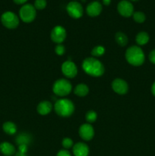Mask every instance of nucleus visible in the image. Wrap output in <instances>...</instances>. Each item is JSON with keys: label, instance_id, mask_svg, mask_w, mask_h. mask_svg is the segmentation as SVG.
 <instances>
[{"label": "nucleus", "instance_id": "nucleus-1", "mask_svg": "<svg viewBox=\"0 0 155 156\" xmlns=\"http://www.w3.org/2000/svg\"><path fill=\"white\" fill-rule=\"evenodd\" d=\"M82 69L88 75L94 77L101 76L104 73V67L100 60L95 57H88L83 61Z\"/></svg>", "mask_w": 155, "mask_h": 156}, {"label": "nucleus", "instance_id": "nucleus-2", "mask_svg": "<svg viewBox=\"0 0 155 156\" xmlns=\"http://www.w3.org/2000/svg\"><path fill=\"white\" fill-rule=\"evenodd\" d=\"M126 59L131 65L139 66L144 63L145 56L142 49L138 46H132L126 50Z\"/></svg>", "mask_w": 155, "mask_h": 156}, {"label": "nucleus", "instance_id": "nucleus-3", "mask_svg": "<svg viewBox=\"0 0 155 156\" xmlns=\"http://www.w3.org/2000/svg\"><path fill=\"white\" fill-rule=\"evenodd\" d=\"M54 109L59 116L67 117L71 116L74 113V105L69 99L62 98L59 99L55 103Z\"/></svg>", "mask_w": 155, "mask_h": 156}, {"label": "nucleus", "instance_id": "nucleus-4", "mask_svg": "<svg viewBox=\"0 0 155 156\" xmlns=\"http://www.w3.org/2000/svg\"><path fill=\"white\" fill-rule=\"evenodd\" d=\"M71 88L72 86L69 81L65 79H60L56 81L53 84V91L57 96L64 97L71 92Z\"/></svg>", "mask_w": 155, "mask_h": 156}, {"label": "nucleus", "instance_id": "nucleus-5", "mask_svg": "<svg viewBox=\"0 0 155 156\" xmlns=\"http://www.w3.org/2000/svg\"><path fill=\"white\" fill-rule=\"evenodd\" d=\"M36 10L31 4H24L19 10V17L25 23H30L35 19Z\"/></svg>", "mask_w": 155, "mask_h": 156}, {"label": "nucleus", "instance_id": "nucleus-6", "mask_svg": "<svg viewBox=\"0 0 155 156\" xmlns=\"http://www.w3.org/2000/svg\"><path fill=\"white\" fill-rule=\"evenodd\" d=\"M2 24L9 29H15L19 24V18L14 12H5L1 16Z\"/></svg>", "mask_w": 155, "mask_h": 156}, {"label": "nucleus", "instance_id": "nucleus-7", "mask_svg": "<svg viewBox=\"0 0 155 156\" xmlns=\"http://www.w3.org/2000/svg\"><path fill=\"white\" fill-rule=\"evenodd\" d=\"M66 12L70 17L74 19H78L83 15V6L78 1H71L67 5Z\"/></svg>", "mask_w": 155, "mask_h": 156}, {"label": "nucleus", "instance_id": "nucleus-8", "mask_svg": "<svg viewBox=\"0 0 155 156\" xmlns=\"http://www.w3.org/2000/svg\"><path fill=\"white\" fill-rule=\"evenodd\" d=\"M117 11L122 17L129 18L134 13V6L129 0H122L117 5Z\"/></svg>", "mask_w": 155, "mask_h": 156}, {"label": "nucleus", "instance_id": "nucleus-9", "mask_svg": "<svg viewBox=\"0 0 155 156\" xmlns=\"http://www.w3.org/2000/svg\"><path fill=\"white\" fill-rule=\"evenodd\" d=\"M50 37L53 42L58 44H61L66 38V30L62 26H56L52 30Z\"/></svg>", "mask_w": 155, "mask_h": 156}, {"label": "nucleus", "instance_id": "nucleus-10", "mask_svg": "<svg viewBox=\"0 0 155 156\" xmlns=\"http://www.w3.org/2000/svg\"><path fill=\"white\" fill-rule=\"evenodd\" d=\"M62 72L64 76L69 79H72L76 76L78 69L75 64L72 61H65L62 65Z\"/></svg>", "mask_w": 155, "mask_h": 156}, {"label": "nucleus", "instance_id": "nucleus-11", "mask_svg": "<svg viewBox=\"0 0 155 156\" xmlns=\"http://www.w3.org/2000/svg\"><path fill=\"white\" fill-rule=\"evenodd\" d=\"M79 135L82 140L90 141L94 136V130L93 126L90 123L82 124L79 128Z\"/></svg>", "mask_w": 155, "mask_h": 156}, {"label": "nucleus", "instance_id": "nucleus-12", "mask_svg": "<svg viewBox=\"0 0 155 156\" xmlns=\"http://www.w3.org/2000/svg\"><path fill=\"white\" fill-rule=\"evenodd\" d=\"M112 88L115 93L119 94H125L129 90L127 82L122 79H115L112 82Z\"/></svg>", "mask_w": 155, "mask_h": 156}, {"label": "nucleus", "instance_id": "nucleus-13", "mask_svg": "<svg viewBox=\"0 0 155 156\" xmlns=\"http://www.w3.org/2000/svg\"><path fill=\"white\" fill-rule=\"evenodd\" d=\"M103 6L102 4L98 1H93L88 5L86 8V12L89 16L97 17L100 15Z\"/></svg>", "mask_w": 155, "mask_h": 156}, {"label": "nucleus", "instance_id": "nucleus-14", "mask_svg": "<svg viewBox=\"0 0 155 156\" xmlns=\"http://www.w3.org/2000/svg\"><path fill=\"white\" fill-rule=\"evenodd\" d=\"M73 153L74 156H88L89 148L85 143H78L73 146Z\"/></svg>", "mask_w": 155, "mask_h": 156}, {"label": "nucleus", "instance_id": "nucleus-15", "mask_svg": "<svg viewBox=\"0 0 155 156\" xmlns=\"http://www.w3.org/2000/svg\"><path fill=\"white\" fill-rule=\"evenodd\" d=\"M52 109H53V105L51 104V102L47 101H41L36 108L37 112L40 115H47L51 112Z\"/></svg>", "mask_w": 155, "mask_h": 156}, {"label": "nucleus", "instance_id": "nucleus-16", "mask_svg": "<svg viewBox=\"0 0 155 156\" xmlns=\"http://www.w3.org/2000/svg\"><path fill=\"white\" fill-rule=\"evenodd\" d=\"M0 152L5 156H11L15 154V148L8 142H3L0 144Z\"/></svg>", "mask_w": 155, "mask_h": 156}, {"label": "nucleus", "instance_id": "nucleus-17", "mask_svg": "<svg viewBox=\"0 0 155 156\" xmlns=\"http://www.w3.org/2000/svg\"><path fill=\"white\" fill-rule=\"evenodd\" d=\"M74 92L76 95L79 96V97H84L89 92V88H88V85L85 84H79L75 87Z\"/></svg>", "mask_w": 155, "mask_h": 156}, {"label": "nucleus", "instance_id": "nucleus-18", "mask_svg": "<svg viewBox=\"0 0 155 156\" xmlns=\"http://www.w3.org/2000/svg\"><path fill=\"white\" fill-rule=\"evenodd\" d=\"M30 141H31L30 136L27 133H23L18 135L16 138V143L18 146H21V145L28 146L30 143Z\"/></svg>", "mask_w": 155, "mask_h": 156}, {"label": "nucleus", "instance_id": "nucleus-19", "mask_svg": "<svg viewBox=\"0 0 155 156\" xmlns=\"http://www.w3.org/2000/svg\"><path fill=\"white\" fill-rule=\"evenodd\" d=\"M149 39H150V37H149L148 34L147 32L142 31L140 32V33H138L137 34L136 39L135 40H136V43L138 45L143 46L145 45V44H147L148 43Z\"/></svg>", "mask_w": 155, "mask_h": 156}, {"label": "nucleus", "instance_id": "nucleus-20", "mask_svg": "<svg viewBox=\"0 0 155 156\" xmlns=\"http://www.w3.org/2000/svg\"><path fill=\"white\" fill-rule=\"evenodd\" d=\"M3 130L9 135H14L17 132V126L14 123L11 121L5 122L2 126Z\"/></svg>", "mask_w": 155, "mask_h": 156}, {"label": "nucleus", "instance_id": "nucleus-21", "mask_svg": "<svg viewBox=\"0 0 155 156\" xmlns=\"http://www.w3.org/2000/svg\"><path fill=\"white\" fill-rule=\"evenodd\" d=\"M115 42L121 47H124L128 44V37L122 32H117L115 35Z\"/></svg>", "mask_w": 155, "mask_h": 156}, {"label": "nucleus", "instance_id": "nucleus-22", "mask_svg": "<svg viewBox=\"0 0 155 156\" xmlns=\"http://www.w3.org/2000/svg\"><path fill=\"white\" fill-rule=\"evenodd\" d=\"M133 19L135 22L139 23V24H141V23L144 22L146 20V15L144 12H134L133 15Z\"/></svg>", "mask_w": 155, "mask_h": 156}, {"label": "nucleus", "instance_id": "nucleus-23", "mask_svg": "<svg viewBox=\"0 0 155 156\" xmlns=\"http://www.w3.org/2000/svg\"><path fill=\"white\" fill-rule=\"evenodd\" d=\"M105 53V48L103 46H97V47H94L91 51V54L94 57H98V56H101L104 54Z\"/></svg>", "mask_w": 155, "mask_h": 156}, {"label": "nucleus", "instance_id": "nucleus-24", "mask_svg": "<svg viewBox=\"0 0 155 156\" xmlns=\"http://www.w3.org/2000/svg\"><path fill=\"white\" fill-rule=\"evenodd\" d=\"M85 118H86L87 122L91 124V123H94V122L96 121V120H97V114L95 111H89L86 114Z\"/></svg>", "mask_w": 155, "mask_h": 156}, {"label": "nucleus", "instance_id": "nucleus-25", "mask_svg": "<svg viewBox=\"0 0 155 156\" xmlns=\"http://www.w3.org/2000/svg\"><path fill=\"white\" fill-rule=\"evenodd\" d=\"M46 0H35L33 6L36 10H43L46 7Z\"/></svg>", "mask_w": 155, "mask_h": 156}, {"label": "nucleus", "instance_id": "nucleus-26", "mask_svg": "<svg viewBox=\"0 0 155 156\" xmlns=\"http://www.w3.org/2000/svg\"><path fill=\"white\" fill-rule=\"evenodd\" d=\"M62 144L65 149H68L73 146V141L70 138H64Z\"/></svg>", "mask_w": 155, "mask_h": 156}, {"label": "nucleus", "instance_id": "nucleus-27", "mask_svg": "<svg viewBox=\"0 0 155 156\" xmlns=\"http://www.w3.org/2000/svg\"><path fill=\"white\" fill-rule=\"evenodd\" d=\"M55 51H56V53L59 56H62L65 53V47L62 44H58L56 47V49H55Z\"/></svg>", "mask_w": 155, "mask_h": 156}, {"label": "nucleus", "instance_id": "nucleus-28", "mask_svg": "<svg viewBox=\"0 0 155 156\" xmlns=\"http://www.w3.org/2000/svg\"><path fill=\"white\" fill-rule=\"evenodd\" d=\"M27 146L26 145H21V146H18V152H21V153L26 154L27 152Z\"/></svg>", "mask_w": 155, "mask_h": 156}, {"label": "nucleus", "instance_id": "nucleus-29", "mask_svg": "<svg viewBox=\"0 0 155 156\" xmlns=\"http://www.w3.org/2000/svg\"><path fill=\"white\" fill-rule=\"evenodd\" d=\"M56 156H71V153L68 152V150H65V149H63V150H60L57 153V155Z\"/></svg>", "mask_w": 155, "mask_h": 156}, {"label": "nucleus", "instance_id": "nucleus-30", "mask_svg": "<svg viewBox=\"0 0 155 156\" xmlns=\"http://www.w3.org/2000/svg\"><path fill=\"white\" fill-rule=\"evenodd\" d=\"M149 59L152 63L155 64V49L152 50L149 54Z\"/></svg>", "mask_w": 155, "mask_h": 156}, {"label": "nucleus", "instance_id": "nucleus-31", "mask_svg": "<svg viewBox=\"0 0 155 156\" xmlns=\"http://www.w3.org/2000/svg\"><path fill=\"white\" fill-rule=\"evenodd\" d=\"M13 2L17 5H24L27 0H13Z\"/></svg>", "mask_w": 155, "mask_h": 156}, {"label": "nucleus", "instance_id": "nucleus-32", "mask_svg": "<svg viewBox=\"0 0 155 156\" xmlns=\"http://www.w3.org/2000/svg\"><path fill=\"white\" fill-rule=\"evenodd\" d=\"M102 2H103V4L106 6L109 5L111 3V0H102Z\"/></svg>", "mask_w": 155, "mask_h": 156}, {"label": "nucleus", "instance_id": "nucleus-33", "mask_svg": "<svg viewBox=\"0 0 155 156\" xmlns=\"http://www.w3.org/2000/svg\"><path fill=\"white\" fill-rule=\"evenodd\" d=\"M151 92L153 94V96H155V82H153V85L151 86Z\"/></svg>", "mask_w": 155, "mask_h": 156}, {"label": "nucleus", "instance_id": "nucleus-34", "mask_svg": "<svg viewBox=\"0 0 155 156\" xmlns=\"http://www.w3.org/2000/svg\"><path fill=\"white\" fill-rule=\"evenodd\" d=\"M15 156H27V155H26V154L21 153V152H17V153H16V155H15Z\"/></svg>", "mask_w": 155, "mask_h": 156}, {"label": "nucleus", "instance_id": "nucleus-35", "mask_svg": "<svg viewBox=\"0 0 155 156\" xmlns=\"http://www.w3.org/2000/svg\"><path fill=\"white\" fill-rule=\"evenodd\" d=\"M129 1H137V0H129Z\"/></svg>", "mask_w": 155, "mask_h": 156}, {"label": "nucleus", "instance_id": "nucleus-36", "mask_svg": "<svg viewBox=\"0 0 155 156\" xmlns=\"http://www.w3.org/2000/svg\"><path fill=\"white\" fill-rule=\"evenodd\" d=\"M73 1H77V0H73Z\"/></svg>", "mask_w": 155, "mask_h": 156}]
</instances>
